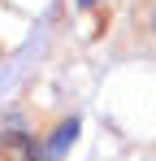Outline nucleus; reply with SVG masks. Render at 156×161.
<instances>
[{
  "label": "nucleus",
  "instance_id": "nucleus-1",
  "mask_svg": "<svg viewBox=\"0 0 156 161\" xmlns=\"http://www.w3.org/2000/svg\"><path fill=\"white\" fill-rule=\"evenodd\" d=\"M0 161H39V153H35V139L30 135H0Z\"/></svg>",
  "mask_w": 156,
  "mask_h": 161
}]
</instances>
